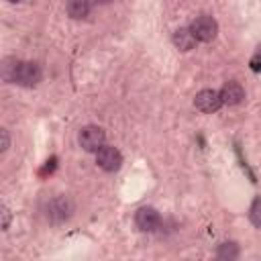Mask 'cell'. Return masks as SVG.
Here are the masks:
<instances>
[{"label":"cell","instance_id":"cell-13","mask_svg":"<svg viewBox=\"0 0 261 261\" xmlns=\"http://www.w3.org/2000/svg\"><path fill=\"white\" fill-rule=\"evenodd\" d=\"M10 220H12V214H10V210L2 204V206H0V228H2V230H8Z\"/></svg>","mask_w":261,"mask_h":261},{"label":"cell","instance_id":"cell-9","mask_svg":"<svg viewBox=\"0 0 261 261\" xmlns=\"http://www.w3.org/2000/svg\"><path fill=\"white\" fill-rule=\"evenodd\" d=\"M171 43L175 45L177 51L188 53V51H192V49L196 47L198 41H196V37L192 35L190 27H179V29L173 31V35H171Z\"/></svg>","mask_w":261,"mask_h":261},{"label":"cell","instance_id":"cell-10","mask_svg":"<svg viewBox=\"0 0 261 261\" xmlns=\"http://www.w3.org/2000/svg\"><path fill=\"white\" fill-rule=\"evenodd\" d=\"M92 8H94V0H67V4H65V12L73 20L88 18Z\"/></svg>","mask_w":261,"mask_h":261},{"label":"cell","instance_id":"cell-12","mask_svg":"<svg viewBox=\"0 0 261 261\" xmlns=\"http://www.w3.org/2000/svg\"><path fill=\"white\" fill-rule=\"evenodd\" d=\"M249 222L261 230V196L253 198L251 206H249Z\"/></svg>","mask_w":261,"mask_h":261},{"label":"cell","instance_id":"cell-7","mask_svg":"<svg viewBox=\"0 0 261 261\" xmlns=\"http://www.w3.org/2000/svg\"><path fill=\"white\" fill-rule=\"evenodd\" d=\"M194 106H196V110H200V112H204V114L216 112V110L222 106V100H220L218 90H210V88L200 90V92L194 96Z\"/></svg>","mask_w":261,"mask_h":261},{"label":"cell","instance_id":"cell-3","mask_svg":"<svg viewBox=\"0 0 261 261\" xmlns=\"http://www.w3.org/2000/svg\"><path fill=\"white\" fill-rule=\"evenodd\" d=\"M190 31H192V35L196 37L198 43H210L218 35V22L210 14H200V16H196L192 20Z\"/></svg>","mask_w":261,"mask_h":261},{"label":"cell","instance_id":"cell-8","mask_svg":"<svg viewBox=\"0 0 261 261\" xmlns=\"http://www.w3.org/2000/svg\"><path fill=\"white\" fill-rule=\"evenodd\" d=\"M220 100H222V106H237L245 100V88L237 82V80H228L220 90Z\"/></svg>","mask_w":261,"mask_h":261},{"label":"cell","instance_id":"cell-14","mask_svg":"<svg viewBox=\"0 0 261 261\" xmlns=\"http://www.w3.org/2000/svg\"><path fill=\"white\" fill-rule=\"evenodd\" d=\"M10 147V133L8 128H0V153H6Z\"/></svg>","mask_w":261,"mask_h":261},{"label":"cell","instance_id":"cell-1","mask_svg":"<svg viewBox=\"0 0 261 261\" xmlns=\"http://www.w3.org/2000/svg\"><path fill=\"white\" fill-rule=\"evenodd\" d=\"M0 75L6 84L35 88L43 80V69L37 61H20L16 57H6V59H2Z\"/></svg>","mask_w":261,"mask_h":261},{"label":"cell","instance_id":"cell-17","mask_svg":"<svg viewBox=\"0 0 261 261\" xmlns=\"http://www.w3.org/2000/svg\"><path fill=\"white\" fill-rule=\"evenodd\" d=\"M6 2H10V4H18V2H22V0H6Z\"/></svg>","mask_w":261,"mask_h":261},{"label":"cell","instance_id":"cell-6","mask_svg":"<svg viewBox=\"0 0 261 261\" xmlns=\"http://www.w3.org/2000/svg\"><path fill=\"white\" fill-rule=\"evenodd\" d=\"M135 224L141 232H155L161 224V214L153 206H141L135 212Z\"/></svg>","mask_w":261,"mask_h":261},{"label":"cell","instance_id":"cell-4","mask_svg":"<svg viewBox=\"0 0 261 261\" xmlns=\"http://www.w3.org/2000/svg\"><path fill=\"white\" fill-rule=\"evenodd\" d=\"M77 143H80V147H82L84 151L96 153V151L106 143V133H104V128L98 126V124H86V126L80 130V135H77Z\"/></svg>","mask_w":261,"mask_h":261},{"label":"cell","instance_id":"cell-11","mask_svg":"<svg viewBox=\"0 0 261 261\" xmlns=\"http://www.w3.org/2000/svg\"><path fill=\"white\" fill-rule=\"evenodd\" d=\"M239 255H241V249H239V245L234 241H224L216 249V257L218 259H228L230 261V259H237Z\"/></svg>","mask_w":261,"mask_h":261},{"label":"cell","instance_id":"cell-5","mask_svg":"<svg viewBox=\"0 0 261 261\" xmlns=\"http://www.w3.org/2000/svg\"><path fill=\"white\" fill-rule=\"evenodd\" d=\"M96 165L106 171V173H114L122 167V153L114 147V145H102L98 151H96Z\"/></svg>","mask_w":261,"mask_h":261},{"label":"cell","instance_id":"cell-2","mask_svg":"<svg viewBox=\"0 0 261 261\" xmlns=\"http://www.w3.org/2000/svg\"><path fill=\"white\" fill-rule=\"evenodd\" d=\"M73 202L67 196H55L45 204V218L51 224H63L73 216Z\"/></svg>","mask_w":261,"mask_h":261},{"label":"cell","instance_id":"cell-16","mask_svg":"<svg viewBox=\"0 0 261 261\" xmlns=\"http://www.w3.org/2000/svg\"><path fill=\"white\" fill-rule=\"evenodd\" d=\"M112 0H94V4H110Z\"/></svg>","mask_w":261,"mask_h":261},{"label":"cell","instance_id":"cell-15","mask_svg":"<svg viewBox=\"0 0 261 261\" xmlns=\"http://www.w3.org/2000/svg\"><path fill=\"white\" fill-rule=\"evenodd\" d=\"M259 61H261V47H259V51H257V53H255V55H253V59H251V67H253V69H255V67H257V63H259Z\"/></svg>","mask_w":261,"mask_h":261}]
</instances>
